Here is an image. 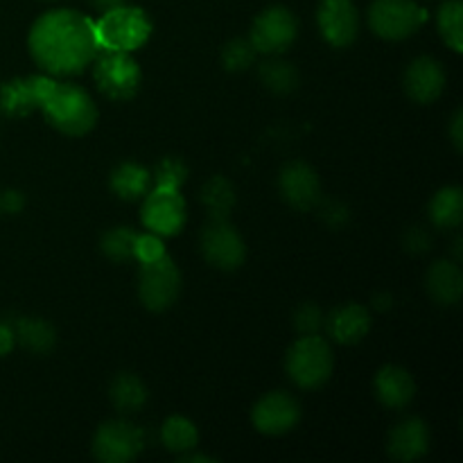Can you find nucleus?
I'll return each instance as SVG.
<instances>
[{
    "instance_id": "obj_11",
    "label": "nucleus",
    "mask_w": 463,
    "mask_h": 463,
    "mask_svg": "<svg viewBox=\"0 0 463 463\" xmlns=\"http://www.w3.org/2000/svg\"><path fill=\"white\" fill-rule=\"evenodd\" d=\"M145 437L127 420H109L93 437V457L102 463H129L140 455Z\"/></svg>"
},
{
    "instance_id": "obj_29",
    "label": "nucleus",
    "mask_w": 463,
    "mask_h": 463,
    "mask_svg": "<svg viewBox=\"0 0 463 463\" xmlns=\"http://www.w3.org/2000/svg\"><path fill=\"white\" fill-rule=\"evenodd\" d=\"M256 48L251 45L249 39H233L224 45L222 50V63L226 71L231 72H242L256 61Z\"/></svg>"
},
{
    "instance_id": "obj_20",
    "label": "nucleus",
    "mask_w": 463,
    "mask_h": 463,
    "mask_svg": "<svg viewBox=\"0 0 463 463\" xmlns=\"http://www.w3.org/2000/svg\"><path fill=\"white\" fill-rule=\"evenodd\" d=\"M109 188L122 202H138L152 190V175L138 163H120L109 176Z\"/></svg>"
},
{
    "instance_id": "obj_40",
    "label": "nucleus",
    "mask_w": 463,
    "mask_h": 463,
    "mask_svg": "<svg viewBox=\"0 0 463 463\" xmlns=\"http://www.w3.org/2000/svg\"><path fill=\"white\" fill-rule=\"evenodd\" d=\"M455 258H457V262L461 260V238L455 240Z\"/></svg>"
},
{
    "instance_id": "obj_10",
    "label": "nucleus",
    "mask_w": 463,
    "mask_h": 463,
    "mask_svg": "<svg viewBox=\"0 0 463 463\" xmlns=\"http://www.w3.org/2000/svg\"><path fill=\"white\" fill-rule=\"evenodd\" d=\"M140 220L149 233H156L161 238L181 233L185 226V202L179 190L154 188L145 194Z\"/></svg>"
},
{
    "instance_id": "obj_19",
    "label": "nucleus",
    "mask_w": 463,
    "mask_h": 463,
    "mask_svg": "<svg viewBox=\"0 0 463 463\" xmlns=\"http://www.w3.org/2000/svg\"><path fill=\"white\" fill-rule=\"evenodd\" d=\"M428 292L439 306H457L463 292V274L457 262L439 260L430 267L428 279Z\"/></svg>"
},
{
    "instance_id": "obj_5",
    "label": "nucleus",
    "mask_w": 463,
    "mask_h": 463,
    "mask_svg": "<svg viewBox=\"0 0 463 463\" xmlns=\"http://www.w3.org/2000/svg\"><path fill=\"white\" fill-rule=\"evenodd\" d=\"M93 77L99 93L113 102H127L134 98L143 80L138 63L122 50H107L104 54H98Z\"/></svg>"
},
{
    "instance_id": "obj_39",
    "label": "nucleus",
    "mask_w": 463,
    "mask_h": 463,
    "mask_svg": "<svg viewBox=\"0 0 463 463\" xmlns=\"http://www.w3.org/2000/svg\"><path fill=\"white\" fill-rule=\"evenodd\" d=\"M181 461H184V463H197V461L215 463L217 459H215V457H208V455H194V452H193V455H188V452H185V455L181 457Z\"/></svg>"
},
{
    "instance_id": "obj_12",
    "label": "nucleus",
    "mask_w": 463,
    "mask_h": 463,
    "mask_svg": "<svg viewBox=\"0 0 463 463\" xmlns=\"http://www.w3.org/2000/svg\"><path fill=\"white\" fill-rule=\"evenodd\" d=\"M251 420L253 428L260 434L280 437V434L292 432L298 425V420H301V405L285 392L267 393L253 407Z\"/></svg>"
},
{
    "instance_id": "obj_36",
    "label": "nucleus",
    "mask_w": 463,
    "mask_h": 463,
    "mask_svg": "<svg viewBox=\"0 0 463 463\" xmlns=\"http://www.w3.org/2000/svg\"><path fill=\"white\" fill-rule=\"evenodd\" d=\"M14 344H16L14 328L9 324H3V321H0V357L9 355L14 348Z\"/></svg>"
},
{
    "instance_id": "obj_31",
    "label": "nucleus",
    "mask_w": 463,
    "mask_h": 463,
    "mask_svg": "<svg viewBox=\"0 0 463 463\" xmlns=\"http://www.w3.org/2000/svg\"><path fill=\"white\" fill-rule=\"evenodd\" d=\"M3 99H5V104H7L9 111H14V113H25V111H30V109L36 107L34 95H32L27 80L25 81H12L9 86H5Z\"/></svg>"
},
{
    "instance_id": "obj_4",
    "label": "nucleus",
    "mask_w": 463,
    "mask_h": 463,
    "mask_svg": "<svg viewBox=\"0 0 463 463\" xmlns=\"http://www.w3.org/2000/svg\"><path fill=\"white\" fill-rule=\"evenodd\" d=\"M95 30H98L99 45L104 50L131 52V50H138L140 45L147 43L149 34H152V21L140 7L120 5V7L104 12Z\"/></svg>"
},
{
    "instance_id": "obj_16",
    "label": "nucleus",
    "mask_w": 463,
    "mask_h": 463,
    "mask_svg": "<svg viewBox=\"0 0 463 463\" xmlns=\"http://www.w3.org/2000/svg\"><path fill=\"white\" fill-rule=\"evenodd\" d=\"M387 450L398 461H416L430 450V430L420 419H405L389 434Z\"/></svg>"
},
{
    "instance_id": "obj_37",
    "label": "nucleus",
    "mask_w": 463,
    "mask_h": 463,
    "mask_svg": "<svg viewBox=\"0 0 463 463\" xmlns=\"http://www.w3.org/2000/svg\"><path fill=\"white\" fill-rule=\"evenodd\" d=\"M450 136H452V143H455V149L457 152H461L463 149V111L461 109L455 113V118H452Z\"/></svg>"
},
{
    "instance_id": "obj_33",
    "label": "nucleus",
    "mask_w": 463,
    "mask_h": 463,
    "mask_svg": "<svg viewBox=\"0 0 463 463\" xmlns=\"http://www.w3.org/2000/svg\"><path fill=\"white\" fill-rule=\"evenodd\" d=\"M321 326H324V312L315 306V303H306L294 315V328L301 335H319Z\"/></svg>"
},
{
    "instance_id": "obj_3",
    "label": "nucleus",
    "mask_w": 463,
    "mask_h": 463,
    "mask_svg": "<svg viewBox=\"0 0 463 463\" xmlns=\"http://www.w3.org/2000/svg\"><path fill=\"white\" fill-rule=\"evenodd\" d=\"M333 351H330L328 342L319 335H303L301 339H297L288 351V360H285L289 380L297 387L307 389V392L324 387L333 375Z\"/></svg>"
},
{
    "instance_id": "obj_1",
    "label": "nucleus",
    "mask_w": 463,
    "mask_h": 463,
    "mask_svg": "<svg viewBox=\"0 0 463 463\" xmlns=\"http://www.w3.org/2000/svg\"><path fill=\"white\" fill-rule=\"evenodd\" d=\"M27 45L36 66L57 77L84 72L102 48L93 21L75 9H54L36 18Z\"/></svg>"
},
{
    "instance_id": "obj_28",
    "label": "nucleus",
    "mask_w": 463,
    "mask_h": 463,
    "mask_svg": "<svg viewBox=\"0 0 463 463\" xmlns=\"http://www.w3.org/2000/svg\"><path fill=\"white\" fill-rule=\"evenodd\" d=\"M136 231L131 226H116L109 229L99 240V249L111 262H129L134 260Z\"/></svg>"
},
{
    "instance_id": "obj_18",
    "label": "nucleus",
    "mask_w": 463,
    "mask_h": 463,
    "mask_svg": "<svg viewBox=\"0 0 463 463\" xmlns=\"http://www.w3.org/2000/svg\"><path fill=\"white\" fill-rule=\"evenodd\" d=\"M330 337L337 344L351 346V344L362 342L371 330V315L364 306H344L335 310L333 315L326 319Z\"/></svg>"
},
{
    "instance_id": "obj_25",
    "label": "nucleus",
    "mask_w": 463,
    "mask_h": 463,
    "mask_svg": "<svg viewBox=\"0 0 463 463\" xmlns=\"http://www.w3.org/2000/svg\"><path fill=\"white\" fill-rule=\"evenodd\" d=\"M202 202L213 220H226L235 206V193L231 181H226L224 176H213L202 188Z\"/></svg>"
},
{
    "instance_id": "obj_35",
    "label": "nucleus",
    "mask_w": 463,
    "mask_h": 463,
    "mask_svg": "<svg viewBox=\"0 0 463 463\" xmlns=\"http://www.w3.org/2000/svg\"><path fill=\"white\" fill-rule=\"evenodd\" d=\"M23 208V197L16 190H7L5 194H0V211L18 213Z\"/></svg>"
},
{
    "instance_id": "obj_2",
    "label": "nucleus",
    "mask_w": 463,
    "mask_h": 463,
    "mask_svg": "<svg viewBox=\"0 0 463 463\" xmlns=\"http://www.w3.org/2000/svg\"><path fill=\"white\" fill-rule=\"evenodd\" d=\"M39 107L43 109L45 118L54 129L72 136V138L89 134L98 122V107L90 99V95L75 84L54 81V86Z\"/></svg>"
},
{
    "instance_id": "obj_17",
    "label": "nucleus",
    "mask_w": 463,
    "mask_h": 463,
    "mask_svg": "<svg viewBox=\"0 0 463 463\" xmlns=\"http://www.w3.org/2000/svg\"><path fill=\"white\" fill-rule=\"evenodd\" d=\"M375 396L389 410H402V407L410 405L414 401L416 393V383L411 378V373L402 366H383L375 375Z\"/></svg>"
},
{
    "instance_id": "obj_6",
    "label": "nucleus",
    "mask_w": 463,
    "mask_h": 463,
    "mask_svg": "<svg viewBox=\"0 0 463 463\" xmlns=\"http://www.w3.org/2000/svg\"><path fill=\"white\" fill-rule=\"evenodd\" d=\"M181 271L170 256L140 265L138 297L143 306L152 312H163L179 298Z\"/></svg>"
},
{
    "instance_id": "obj_8",
    "label": "nucleus",
    "mask_w": 463,
    "mask_h": 463,
    "mask_svg": "<svg viewBox=\"0 0 463 463\" xmlns=\"http://www.w3.org/2000/svg\"><path fill=\"white\" fill-rule=\"evenodd\" d=\"M297 18L288 7H267L265 12L258 14L251 25L249 41L262 54H283L297 39Z\"/></svg>"
},
{
    "instance_id": "obj_7",
    "label": "nucleus",
    "mask_w": 463,
    "mask_h": 463,
    "mask_svg": "<svg viewBox=\"0 0 463 463\" xmlns=\"http://www.w3.org/2000/svg\"><path fill=\"white\" fill-rule=\"evenodd\" d=\"M425 21V12L414 0H373L369 25L387 41H402L414 34Z\"/></svg>"
},
{
    "instance_id": "obj_9",
    "label": "nucleus",
    "mask_w": 463,
    "mask_h": 463,
    "mask_svg": "<svg viewBox=\"0 0 463 463\" xmlns=\"http://www.w3.org/2000/svg\"><path fill=\"white\" fill-rule=\"evenodd\" d=\"M199 247H202L203 258L211 262L213 267L222 271H233L247 258V247L244 240L229 220H211L202 231L199 238Z\"/></svg>"
},
{
    "instance_id": "obj_24",
    "label": "nucleus",
    "mask_w": 463,
    "mask_h": 463,
    "mask_svg": "<svg viewBox=\"0 0 463 463\" xmlns=\"http://www.w3.org/2000/svg\"><path fill=\"white\" fill-rule=\"evenodd\" d=\"M161 443L165 446V450L176 452V455H185V452L197 448L199 432L193 420L184 419V416H170L161 425Z\"/></svg>"
},
{
    "instance_id": "obj_32",
    "label": "nucleus",
    "mask_w": 463,
    "mask_h": 463,
    "mask_svg": "<svg viewBox=\"0 0 463 463\" xmlns=\"http://www.w3.org/2000/svg\"><path fill=\"white\" fill-rule=\"evenodd\" d=\"M161 256H165V244H163L161 235L156 233H140L136 235V247H134V260H138L140 265L145 262L158 260Z\"/></svg>"
},
{
    "instance_id": "obj_27",
    "label": "nucleus",
    "mask_w": 463,
    "mask_h": 463,
    "mask_svg": "<svg viewBox=\"0 0 463 463\" xmlns=\"http://www.w3.org/2000/svg\"><path fill=\"white\" fill-rule=\"evenodd\" d=\"M439 32H441L443 41L448 43V48H452L455 52H461L463 48V5L461 0H446V3L439 7L437 14Z\"/></svg>"
},
{
    "instance_id": "obj_13",
    "label": "nucleus",
    "mask_w": 463,
    "mask_h": 463,
    "mask_svg": "<svg viewBox=\"0 0 463 463\" xmlns=\"http://www.w3.org/2000/svg\"><path fill=\"white\" fill-rule=\"evenodd\" d=\"M317 21L324 39L335 48H348L360 32V16L353 0H321Z\"/></svg>"
},
{
    "instance_id": "obj_23",
    "label": "nucleus",
    "mask_w": 463,
    "mask_h": 463,
    "mask_svg": "<svg viewBox=\"0 0 463 463\" xmlns=\"http://www.w3.org/2000/svg\"><path fill=\"white\" fill-rule=\"evenodd\" d=\"M430 220L439 229H457L463 220V193L459 185L439 190L430 202Z\"/></svg>"
},
{
    "instance_id": "obj_15",
    "label": "nucleus",
    "mask_w": 463,
    "mask_h": 463,
    "mask_svg": "<svg viewBox=\"0 0 463 463\" xmlns=\"http://www.w3.org/2000/svg\"><path fill=\"white\" fill-rule=\"evenodd\" d=\"M443 89H446V71L434 57H419L407 66L405 90L414 102H434Z\"/></svg>"
},
{
    "instance_id": "obj_14",
    "label": "nucleus",
    "mask_w": 463,
    "mask_h": 463,
    "mask_svg": "<svg viewBox=\"0 0 463 463\" xmlns=\"http://www.w3.org/2000/svg\"><path fill=\"white\" fill-rule=\"evenodd\" d=\"M280 197L297 211H310L319 203L321 181L307 163L294 161L280 170L279 176Z\"/></svg>"
},
{
    "instance_id": "obj_22",
    "label": "nucleus",
    "mask_w": 463,
    "mask_h": 463,
    "mask_svg": "<svg viewBox=\"0 0 463 463\" xmlns=\"http://www.w3.org/2000/svg\"><path fill=\"white\" fill-rule=\"evenodd\" d=\"M109 398L118 411L134 414L143 410L147 402V387L134 373H118L109 384Z\"/></svg>"
},
{
    "instance_id": "obj_38",
    "label": "nucleus",
    "mask_w": 463,
    "mask_h": 463,
    "mask_svg": "<svg viewBox=\"0 0 463 463\" xmlns=\"http://www.w3.org/2000/svg\"><path fill=\"white\" fill-rule=\"evenodd\" d=\"M89 3L93 5L95 9H99V12H109V9L125 5V0H89Z\"/></svg>"
},
{
    "instance_id": "obj_21",
    "label": "nucleus",
    "mask_w": 463,
    "mask_h": 463,
    "mask_svg": "<svg viewBox=\"0 0 463 463\" xmlns=\"http://www.w3.org/2000/svg\"><path fill=\"white\" fill-rule=\"evenodd\" d=\"M14 337L25 351L34 355H48L57 344V333L52 326L41 317H23L14 326Z\"/></svg>"
},
{
    "instance_id": "obj_30",
    "label": "nucleus",
    "mask_w": 463,
    "mask_h": 463,
    "mask_svg": "<svg viewBox=\"0 0 463 463\" xmlns=\"http://www.w3.org/2000/svg\"><path fill=\"white\" fill-rule=\"evenodd\" d=\"M185 176H188V167L175 156H167L163 161H158L156 170H154V181H156V188H170L179 190L184 185Z\"/></svg>"
},
{
    "instance_id": "obj_34",
    "label": "nucleus",
    "mask_w": 463,
    "mask_h": 463,
    "mask_svg": "<svg viewBox=\"0 0 463 463\" xmlns=\"http://www.w3.org/2000/svg\"><path fill=\"white\" fill-rule=\"evenodd\" d=\"M430 244H432V238H430L428 233H425L420 226H414V229H410V233H407V240H405V249L411 253H423L428 251Z\"/></svg>"
},
{
    "instance_id": "obj_26",
    "label": "nucleus",
    "mask_w": 463,
    "mask_h": 463,
    "mask_svg": "<svg viewBox=\"0 0 463 463\" xmlns=\"http://www.w3.org/2000/svg\"><path fill=\"white\" fill-rule=\"evenodd\" d=\"M260 81L271 90V93L288 95L298 86L301 77L298 71L289 61L283 59H269L260 66Z\"/></svg>"
}]
</instances>
